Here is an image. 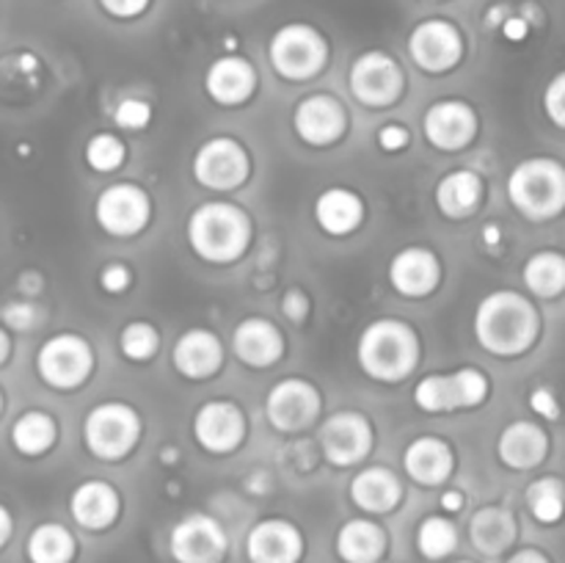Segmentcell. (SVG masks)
Wrapping results in <instances>:
<instances>
[{"instance_id":"cell-1","label":"cell","mask_w":565,"mask_h":563,"mask_svg":"<svg viewBox=\"0 0 565 563\" xmlns=\"http://www.w3.org/2000/svg\"><path fill=\"white\" fill-rule=\"evenodd\" d=\"M475 334L494 357H522L539 342L541 312L516 290H494L478 304Z\"/></svg>"},{"instance_id":"cell-2","label":"cell","mask_w":565,"mask_h":563,"mask_svg":"<svg viewBox=\"0 0 565 563\" xmlns=\"http://www.w3.org/2000/svg\"><path fill=\"white\" fill-rule=\"evenodd\" d=\"M356 357L370 379L403 381L419 362V337L403 320H373L359 337Z\"/></svg>"},{"instance_id":"cell-3","label":"cell","mask_w":565,"mask_h":563,"mask_svg":"<svg viewBox=\"0 0 565 563\" xmlns=\"http://www.w3.org/2000/svg\"><path fill=\"white\" fill-rule=\"evenodd\" d=\"M252 237V221L237 204L204 202L188 221V241L193 252L215 265L241 257Z\"/></svg>"},{"instance_id":"cell-4","label":"cell","mask_w":565,"mask_h":563,"mask_svg":"<svg viewBox=\"0 0 565 563\" xmlns=\"http://www.w3.org/2000/svg\"><path fill=\"white\" fill-rule=\"evenodd\" d=\"M508 199L527 221H552L565 213V163L527 158L508 177Z\"/></svg>"},{"instance_id":"cell-5","label":"cell","mask_w":565,"mask_h":563,"mask_svg":"<svg viewBox=\"0 0 565 563\" xmlns=\"http://www.w3.org/2000/svg\"><path fill=\"white\" fill-rule=\"evenodd\" d=\"M268 59L276 75L287 77V81H309L329 61V42L318 28L290 22L274 33L268 44Z\"/></svg>"},{"instance_id":"cell-6","label":"cell","mask_w":565,"mask_h":563,"mask_svg":"<svg viewBox=\"0 0 565 563\" xmlns=\"http://www.w3.org/2000/svg\"><path fill=\"white\" fill-rule=\"evenodd\" d=\"M141 419L127 403H99L83 423V439L99 461H119L136 447Z\"/></svg>"},{"instance_id":"cell-7","label":"cell","mask_w":565,"mask_h":563,"mask_svg":"<svg viewBox=\"0 0 565 563\" xmlns=\"http://www.w3.org/2000/svg\"><path fill=\"white\" fill-rule=\"evenodd\" d=\"M486 397H489V379L475 368H461L447 375H425L414 390L417 406L434 414L480 406Z\"/></svg>"},{"instance_id":"cell-8","label":"cell","mask_w":565,"mask_h":563,"mask_svg":"<svg viewBox=\"0 0 565 563\" xmlns=\"http://www.w3.org/2000/svg\"><path fill=\"white\" fill-rule=\"evenodd\" d=\"M92 368V346L77 334H55L39 348L36 370L44 384L55 386V390H75L88 379Z\"/></svg>"},{"instance_id":"cell-9","label":"cell","mask_w":565,"mask_h":563,"mask_svg":"<svg viewBox=\"0 0 565 563\" xmlns=\"http://www.w3.org/2000/svg\"><path fill=\"white\" fill-rule=\"evenodd\" d=\"M226 550V530L210 513H188L169 533V552L177 563H221Z\"/></svg>"},{"instance_id":"cell-10","label":"cell","mask_w":565,"mask_h":563,"mask_svg":"<svg viewBox=\"0 0 565 563\" xmlns=\"http://www.w3.org/2000/svg\"><path fill=\"white\" fill-rule=\"evenodd\" d=\"M351 92L367 108H386L403 92V70L381 50L359 55L351 66Z\"/></svg>"},{"instance_id":"cell-11","label":"cell","mask_w":565,"mask_h":563,"mask_svg":"<svg viewBox=\"0 0 565 563\" xmlns=\"http://www.w3.org/2000/svg\"><path fill=\"white\" fill-rule=\"evenodd\" d=\"M94 213H97L99 226L108 235L132 237L149 224L152 204H149V196L138 185H132V182H116V185L105 188L99 193Z\"/></svg>"},{"instance_id":"cell-12","label":"cell","mask_w":565,"mask_h":563,"mask_svg":"<svg viewBox=\"0 0 565 563\" xmlns=\"http://www.w3.org/2000/svg\"><path fill=\"white\" fill-rule=\"evenodd\" d=\"M318 442L334 467H351L373 450V425L359 412H337L320 425Z\"/></svg>"},{"instance_id":"cell-13","label":"cell","mask_w":565,"mask_h":563,"mask_svg":"<svg viewBox=\"0 0 565 563\" xmlns=\"http://www.w3.org/2000/svg\"><path fill=\"white\" fill-rule=\"evenodd\" d=\"M248 155L235 138H210L193 158V174L204 188L213 191H232L243 185L248 177Z\"/></svg>"},{"instance_id":"cell-14","label":"cell","mask_w":565,"mask_h":563,"mask_svg":"<svg viewBox=\"0 0 565 563\" xmlns=\"http://www.w3.org/2000/svg\"><path fill=\"white\" fill-rule=\"evenodd\" d=\"M408 55L425 72H447L461 61L463 36L450 20H425L408 36Z\"/></svg>"},{"instance_id":"cell-15","label":"cell","mask_w":565,"mask_h":563,"mask_svg":"<svg viewBox=\"0 0 565 563\" xmlns=\"http://www.w3.org/2000/svg\"><path fill=\"white\" fill-rule=\"evenodd\" d=\"M265 414H268L270 425L285 434H296V431L307 428L318 419L320 414V395L309 381L303 379H285L268 392L265 401Z\"/></svg>"},{"instance_id":"cell-16","label":"cell","mask_w":565,"mask_h":563,"mask_svg":"<svg viewBox=\"0 0 565 563\" xmlns=\"http://www.w3.org/2000/svg\"><path fill=\"white\" fill-rule=\"evenodd\" d=\"M423 127L425 138L436 149L458 152L478 136V114L472 110V105L461 103V99H441V103L430 105Z\"/></svg>"},{"instance_id":"cell-17","label":"cell","mask_w":565,"mask_h":563,"mask_svg":"<svg viewBox=\"0 0 565 563\" xmlns=\"http://www.w3.org/2000/svg\"><path fill=\"white\" fill-rule=\"evenodd\" d=\"M303 535L287 519H263L246 535V555L252 563H301Z\"/></svg>"},{"instance_id":"cell-18","label":"cell","mask_w":565,"mask_h":563,"mask_svg":"<svg viewBox=\"0 0 565 563\" xmlns=\"http://www.w3.org/2000/svg\"><path fill=\"white\" fill-rule=\"evenodd\" d=\"M292 125H296V132L307 144L329 147L345 132L348 114L340 99H334L331 94H312V97L298 103L296 114H292Z\"/></svg>"},{"instance_id":"cell-19","label":"cell","mask_w":565,"mask_h":563,"mask_svg":"<svg viewBox=\"0 0 565 563\" xmlns=\"http://www.w3.org/2000/svg\"><path fill=\"white\" fill-rule=\"evenodd\" d=\"M246 434V419L241 406L230 401H210L193 417V436L210 453L235 450Z\"/></svg>"},{"instance_id":"cell-20","label":"cell","mask_w":565,"mask_h":563,"mask_svg":"<svg viewBox=\"0 0 565 563\" xmlns=\"http://www.w3.org/2000/svg\"><path fill=\"white\" fill-rule=\"evenodd\" d=\"M439 276H441V268L436 254L419 246L397 252L390 265L392 287H395L397 293H403V296H412V298L434 293L436 285H439Z\"/></svg>"},{"instance_id":"cell-21","label":"cell","mask_w":565,"mask_h":563,"mask_svg":"<svg viewBox=\"0 0 565 563\" xmlns=\"http://www.w3.org/2000/svg\"><path fill=\"white\" fill-rule=\"evenodd\" d=\"M500 461L511 469H535L550 453V436L533 419H516L508 425L497 442Z\"/></svg>"},{"instance_id":"cell-22","label":"cell","mask_w":565,"mask_h":563,"mask_svg":"<svg viewBox=\"0 0 565 563\" xmlns=\"http://www.w3.org/2000/svg\"><path fill=\"white\" fill-rule=\"evenodd\" d=\"M204 88L218 105H241L257 88V72L241 55H224L207 70Z\"/></svg>"},{"instance_id":"cell-23","label":"cell","mask_w":565,"mask_h":563,"mask_svg":"<svg viewBox=\"0 0 565 563\" xmlns=\"http://www.w3.org/2000/svg\"><path fill=\"white\" fill-rule=\"evenodd\" d=\"M403 467H406L408 478L417 480L419 486H439L452 475L456 456L445 439L419 436L403 453Z\"/></svg>"},{"instance_id":"cell-24","label":"cell","mask_w":565,"mask_h":563,"mask_svg":"<svg viewBox=\"0 0 565 563\" xmlns=\"http://www.w3.org/2000/svg\"><path fill=\"white\" fill-rule=\"evenodd\" d=\"M232 348L241 362L252 368H268L285 353V337L270 320L246 318L232 334Z\"/></svg>"},{"instance_id":"cell-25","label":"cell","mask_w":565,"mask_h":563,"mask_svg":"<svg viewBox=\"0 0 565 563\" xmlns=\"http://www.w3.org/2000/svg\"><path fill=\"white\" fill-rule=\"evenodd\" d=\"M221 362H224V348L213 331L191 329L177 340L174 368L185 379H210L213 373H218Z\"/></svg>"},{"instance_id":"cell-26","label":"cell","mask_w":565,"mask_h":563,"mask_svg":"<svg viewBox=\"0 0 565 563\" xmlns=\"http://www.w3.org/2000/svg\"><path fill=\"white\" fill-rule=\"evenodd\" d=\"M516 535V517L505 506H486L475 511V517L469 519V539H472V546L480 555H502V552L511 550Z\"/></svg>"},{"instance_id":"cell-27","label":"cell","mask_w":565,"mask_h":563,"mask_svg":"<svg viewBox=\"0 0 565 563\" xmlns=\"http://www.w3.org/2000/svg\"><path fill=\"white\" fill-rule=\"evenodd\" d=\"M72 519L86 530H105L119 517V495L105 480H86L70 500Z\"/></svg>"},{"instance_id":"cell-28","label":"cell","mask_w":565,"mask_h":563,"mask_svg":"<svg viewBox=\"0 0 565 563\" xmlns=\"http://www.w3.org/2000/svg\"><path fill=\"white\" fill-rule=\"evenodd\" d=\"M386 552V530L370 519H348L337 530V555L342 563H379Z\"/></svg>"},{"instance_id":"cell-29","label":"cell","mask_w":565,"mask_h":563,"mask_svg":"<svg viewBox=\"0 0 565 563\" xmlns=\"http://www.w3.org/2000/svg\"><path fill=\"white\" fill-rule=\"evenodd\" d=\"M403 497L397 475L386 467H367L353 478L351 500L367 513H390Z\"/></svg>"},{"instance_id":"cell-30","label":"cell","mask_w":565,"mask_h":563,"mask_svg":"<svg viewBox=\"0 0 565 563\" xmlns=\"http://www.w3.org/2000/svg\"><path fill=\"white\" fill-rule=\"evenodd\" d=\"M315 219L329 235H348L364 219V202L348 188H329L315 202Z\"/></svg>"},{"instance_id":"cell-31","label":"cell","mask_w":565,"mask_h":563,"mask_svg":"<svg viewBox=\"0 0 565 563\" xmlns=\"http://www.w3.org/2000/svg\"><path fill=\"white\" fill-rule=\"evenodd\" d=\"M483 202V180L475 171H452L436 188V204L447 219H469Z\"/></svg>"},{"instance_id":"cell-32","label":"cell","mask_w":565,"mask_h":563,"mask_svg":"<svg viewBox=\"0 0 565 563\" xmlns=\"http://www.w3.org/2000/svg\"><path fill=\"white\" fill-rule=\"evenodd\" d=\"M522 279L527 290L539 298H557L565 293V254L555 248L535 252L524 263Z\"/></svg>"},{"instance_id":"cell-33","label":"cell","mask_w":565,"mask_h":563,"mask_svg":"<svg viewBox=\"0 0 565 563\" xmlns=\"http://www.w3.org/2000/svg\"><path fill=\"white\" fill-rule=\"evenodd\" d=\"M75 535L58 522H44L31 530L25 555L31 563H72L75 561Z\"/></svg>"},{"instance_id":"cell-34","label":"cell","mask_w":565,"mask_h":563,"mask_svg":"<svg viewBox=\"0 0 565 563\" xmlns=\"http://www.w3.org/2000/svg\"><path fill=\"white\" fill-rule=\"evenodd\" d=\"M524 502H527L530 513L535 522L541 524H557L565 517V484L563 478L555 475H544V478L533 480L524 491Z\"/></svg>"},{"instance_id":"cell-35","label":"cell","mask_w":565,"mask_h":563,"mask_svg":"<svg viewBox=\"0 0 565 563\" xmlns=\"http://www.w3.org/2000/svg\"><path fill=\"white\" fill-rule=\"evenodd\" d=\"M55 442V419L44 412H25L11 425V445L22 456H42Z\"/></svg>"},{"instance_id":"cell-36","label":"cell","mask_w":565,"mask_h":563,"mask_svg":"<svg viewBox=\"0 0 565 563\" xmlns=\"http://www.w3.org/2000/svg\"><path fill=\"white\" fill-rule=\"evenodd\" d=\"M458 546V530L447 517H425L417 528V550L428 561H441Z\"/></svg>"},{"instance_id":"cell-37","label":"cell","mask_w":565,"mask_h":563,"mask_svg":"<svg viewBox=\"0 0 565 563\" xmlns=\"http://www.w3.org/2000/svg\"><path fill=\"white\" fill-rule=\"evenodd\" d=\"M121 353L132 362H143V359H152L158 353L160 337L154 331V326L143 323V320H136V323L127 326L119 337Z\"/></svg>"},{"instance_id":"cell-38","label":"cell","mask_w":565,"mask_h":563,"mask_svg":"<svg viewBox=\"0 0 565 563\" xmlns=\"http://www.w3.org/2000/svg\"><path fill=\"white\" fill-rule=\"evenodd\" d=\"M121 160H125V144L114 132H97L86 144V163L94 171H114L119 169Z\"/></svg>"},{"instance_id":"cell-39","label":"cell","mask_w":565,"mask_h":563,"mask_svg":"<svg viewBox=\"0 0 565 563\" xmlns=\"http://www.w3.org/2000/svg\"><path fill=\"white\" fill-rule=\"evenodd\" d=\"M544 110L555 127L565 130V70L557 72L544 92Z\"/></svg>"},{"instance_id":"cell-40","label":"cell","mask_w":565,"mask_h":563,"mask_svg":"<svg viewBox=\"0 0 565 563\" xmlns=\"http://www.w3.org/2000/svg\"><path fill=\"white\" fill-rule=\"evenodd\" d=\"M42 320V312L31 301H11L3 307V323L14 331H31Z\"/></svg>"},{"instance_id":"cell-41","label":"cell","mask_w":565,"mask_h":563,"mask_svg":"<svg viewBox=\"0 0 565 563\" xmlns=\"http://www.w3.org/2000/svg\"><path fill=\"white\" fill-rule=\"evenodd\" d=\"M149 116H152V108H149L143 99H121L114 119L116 125L125 127V130H141V127L149 121Z\"/></svg>"},{"instance_id":"cell-42","label":"cell","mask_w":565,"mask_h":563,"mask_svg":"<svg viewBox=\"0 0 565 563\" xmlns=\"http://www.w3.org/2000/svg\"><path fill=\"white\" fill-rule=\"evenodd\" d=\"M530 408L535 414H541L544 419H557L561 417V401L555 397V392L550 386H539V390L530 392Z\"/></svg>"},{"instance_id":"cell-43","label":"cell","mask_w":565,"mask_h":563,"mask_svg":"<svg viewBox=\"0 0 565 563\" xmlns=\"http://www.w3.org/2000/svg\"><path fill=\"white\" fill-rule=\"evenodd\" d=\"M99 285H103V290H108V293L127 290V287H130V268L121 263L105 265L103 274H99Z\"/></svg>"},{"instance_id":"cell-44","label":"cell","mask_w":565,"mask_h":563,"mask_svg":"<svg viewBox=\"0 0 565 563\" xmlns=\"http://www.w3.org/2000/svg\"><path fill=\"white\" fill-rule=\"evenodd\" d=\"M105 11L110 17H119V20H132V17L143 14L149 6V0H99Z\"/></svg>"},{"instance_id":"cell-45","label":"cell","mask_w":565,"mask_h":563,"mask_svg":"<svg viewBox=\"0 0 565 563\" xmlns=\"http://www.w3.org/2000/svg\"><path fill=\"white\" fill-rule=\"evenodd\" d=\"M379 144L381 149H386V152H397V149H403L408 144V130L403 125H384L379 132Z\"/></svg>"},{"instance_id":"cell-46","label":"cell","mask_w":565,"mask_h":563,"mask_svg":"<svg viewBox=\"0 0 565 563\" xmlns=\"http://www.w3.org/2000/svg\"><path fill=\"white\" fill-rule=\"evenodd\" d=\"M281 309H285V315L290 320H303L309 312V298L301 290H290L281 298Z\"/></svg>"},{"instance_id":"cell-47","label":"cell","mask_w":565,"mask_h":563,"mask_svg":"<svg viewBox=\"0 0 565 563\" xmlns=\"http://www.w3.org/2000/svg\"><path fill=\"white\" fill-rule=\"evenodd\" d=\"M500 28H502V33H505V39H511V42H524L530 33V20L527 17L511 14Z\"/></svg>"},{"instance_id":"cell-48","label":"cell","mask_w":565,"mask_h":563,"mask_svg":"<svg viewBox=\"0 0 565 563\" xmlns=\"http://www.w3.org/2000/svg\"><path fill=\"white\" fill-rule=\"evenodd\" d=\"M505 563H552V561L544 550H539V546H522V550H516L513 555H508Z\"/></svg>"},{"instance_id":"cell-49","label":"cell","mask_w":565,"mask_h":563,"mask_svg":"<svg viewBox=\"0 0 565 563\" xmlns=\"http://www.w3.org/2000/svg\"><path fill=\"white\" fill-rule=\"evenodd\" d=\"M441 508H445V511H461L463 508L461 491H445V495H441Z\"/></svg>"},{"instance_id":"cell-50","label":"cell","mask_w":565,"mask_h":563,"mask_svg":"<svg viewBox=\"0 0 565 563\" xmlns=\"http://www.w3.org/2000/svg\"><path fill=\"white\" fill-rule=\"evenodd\" d=\"M11 528H14V524H11V513L0 506V546L11 539Z\"/></svg>"},{"instance_id":"cell-51","label":"cell","mask_w":565,"mask_h":563,"mask_svg":"<svg viewBox=\"0 0 565 563\" xmlns=\"http://www.w3.org/2000/svg\"><path fill=\"white\" fill-rule=\"evenodd\" d=\"M508 17H511V11H508L505 6H494V9L489 11V25H502Z\"/></svg>"},{"instance_id":"cell-52","label":"cell","mask_w":565,"mask_h":563,"mask_svg":"<svg viewBox=\"0 0 565 563\" xmlns=\"http://www.w3.org/2000/svg\"><path fill=\"white\" fill-rule=\"evenodd\" d=\"M483 237H486V243H489V246H497V243H500V226H497V224H489V226H486V230H483Z\"/></svg>"},{"instance_id":"cell-53","label":"cell","mask_w":565,"mask_h":563,"mask_svg":"<svg viewBox=\"0 0 565 563\" xmlns=\"http://www.w3.org/2000/svg\"><path fill=\"white\" fill-rule=\"evenodd\" d=\"M9 353H11V340L9 334H6V329H0V364L9 359Z\"/></svg>"},{"instance_id":"cell-54","label":"cell","mask_w":565,"mask_h":563,"mask_svg":"<svg viewBox=\"0 0 565 563\" xmlns=\"http://www.w3.org/2000/svg\"><path fill=\"white\" fill-rule=\"evenodd\" d=\"M0 408H3V395H0Z\"/></svg>"},{"instance_id":"cell-55","label":"cell","mask_w":565,"mask_h":563,"mask_svg":"<svg viewBox=\"0 0 565 563\" xmlns=\"http://www.w3.org/2000/svg\"><path fill=\"white\" fill-rule=\"evenodd\" d=\"M456 563H475V561H456Z\"/></svg>"}]
</instances>
